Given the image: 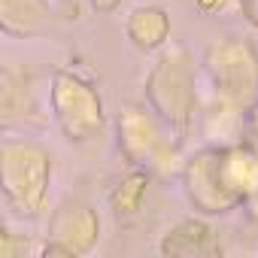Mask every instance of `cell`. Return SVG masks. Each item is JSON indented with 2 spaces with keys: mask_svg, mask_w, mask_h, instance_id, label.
<instances>
[{
  "mask_svg": "<svg viewBox=\"0 0 258 258\" xmlns=\"http://www.w3.org/2000/svg\"><path fill=\"white\" fill-rule=\"evenodd\" d=\"M243 7H246V13H249V19H252V22H258V0H246V4H243Z\"/></svg>",
  "mask_w": 258,
  "mask_h": 258,
  "instance_id": "obj_1",
  "label": "cell"
},
{
  "mask_svg": "<svg viewBox=\"0 0 258 258\" xmlns=\"http://www.w3.org/2000/svg\"><path fill=\"white\" fill-rule=\"evenodd\" d=\"M201 4H204V7L210 10V7H216V4H222V0H201Z\"/></svg>",
  "mask_w": 258,
  "mask_h": 258,
  "instance_id": "obj_2",
  "label": "cell"
}]
</instances>
